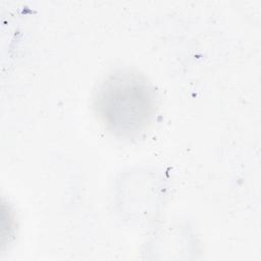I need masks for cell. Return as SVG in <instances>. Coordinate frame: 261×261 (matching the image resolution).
I'll list each match as a JSON object with an SVG mask.
<instances>
[{
	"label": "cell",
	"instance_id": "obj_1",
	"mask_svg": "<svg viewBox=\"0 0 261 261\" xmlns=\"http://www.w3.org/2000/svg\"><path fill=\"white\" fill-rule=\"evenodd\" d=\"M155 97L142 75L120 71L100 86L97 111L105 125L116 135L133 136L143 130L154 113Z\"/></svg>",
	"mask_w": 261,
	"mask_h": 261
}]
</instances>
